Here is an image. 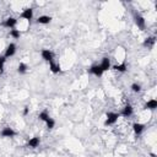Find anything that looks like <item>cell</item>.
I'll use <instances>...</instances> for the list:
<instances>
[{
  "mask_svg": "<svg viewBox=\"0 0 157 157\" xmlns=\"http://www.w3.org/2000/svg\"><path fill=\"white\" fill-rule=\"evenodd\" d=\"M119 117H120L119 113H114V112H109V113H107V115H105V120H104V126L114 125V124L118 121Z\"/></svg>",
  "mask_w": 157,
  "mask_h": 157,
  "instance_id": "cell-2",
  "label": "cell"
},
{
  "mask_svg": "<svg viewBox=\"0 0 157 157\" xmlns=\"http://www.w3.org/2000/svg\"><path fill=\"white\" fill-rule=\"evenodd\" d=\"M132 130L135 132V135H141L144 131H145V124H141V123H134L132 124Z\"/></svg>",
  "mask_w": 157,
  "mask_h": 157,
  "instance_id": "cell-13",
  "label": "cell"
},
{
  "mask_svg": "<svg viewBox=\"0 0 157 157\" xmlns=\"http://www.w3.org/2000/svg\"><path fill=\"white\" fill-rule=\"evenodd\" d=\"M16 25H17V18H15V17H12V16L7 17V18L2 22V26H4V27H6V28H10V29L15 28V27H16Z\"/></svg>",
  "mask_w": 157,
  "mask_h": 157,
  "instance_id": "cell-7",
  "label": "cell"
},
{
  "mask_svg": "<svg viewBox=\"0 0 157 157\" xmlns=\"http://www.w3.org/2000/svg\"><path fill=\"white\" fill-rule=\"evenodd\" d=\"M40 55H42V59H44L48 63H52L54 60V53L50 49H42Z\"/></svg>",
  "mask_w": 157,
  "mask_h": 157,
  "instance_id": "cell-5",
  "label": "cell"
},
{
  "mask_svg": "<svg viewBox=\"0 0 157 157\" xmlns=\"http://www.w3.org/2000/svg\"><path fill=\"white\" fill-rule=\"evenodd\" d=\"M155 43H156V37H155V36H151V37H147V38L142 42V45H144L145 48L151 49V48H153Z\"/></svg>",
  "mask_w": 157,
  "mask_h": 157,
  "instance_id": "cell-11",
  "label": "cell"
},
{
  "mask_svg": "<svg viewBox=\"0 0 157 157\" xmlns=\"http://www.w3.org/2000/svg\"><path fill=\"white\" fill-rule=\"evenodd\" d=\"M38 118H39V120H42V121H47L49 118H50V115H49V113H48V110H42L39 114H38Z\"/></svg>",
  "mask_w": 157,
  "mask_h": 157,
  "instance_id": "cell-19",
  "label": "cell"
},
{
  "mask_svg": "<svg viewBox=\"0 0 157 157\" xmlns=\"http://www.w3.org/2000/svg\"><path fill=\"white\" fill-rule=\"evenodd\" d=\"M28 113H29V107H28V105H25V107H23V112H22V114L26 117V115H28Z\"/></svg>",
  "mask_w": 157,
  "mask_h": 157,
  "instance_id": "cell-24",
  "label": "cell"
},
{
  "mask_svg": "<svg viewBox=\"0 0 157 157\" xmlns=\"http://www.w3.org/2000/svg\"><path fill=\"white\" fill-rule=\"evenodd\" d=\"M39 142H40V139H39L38 136H33V137H31V139L28 140V142H27V147L36 148V147H38Z\"/></svg>",
  "mask_w": 157,
  "mask_h": 157,
  "instance_id": "cell-15",
  "label": "cell"
},
{
  "mask_svg": "<svg viewBox=\"0 0 157 157\" xmlns=\"http://www.w3.org/2000/svg\"><path fill=\"white\" fill-rule=\"evenodd\" d=\"M49 70H50V72H52V74H59V72L61 71L60 64H58V63H54V61L49 63Z\"/></svg>",
  "mask_w": 157,
  "mask_h": 157,
  "instance_id": "cell-16",
  "label": "cell"
},
{
  "mask_svg": "<svg viewBox=\"0 0 157 157\" xmlns=\"http://www.w3.org/2000/svg\"><path fill=\"white\" fill-rule=\"evenodd\" d=\"M132 113H134V109H132L131 104H126L119 114H120L121 117H124V118H130V117L132 115Z\"/></svg>",
  "mask_w": 157,
  "mask_h": 157,
  "instance_id": "cell-9",
  "label": "cell"
},
{
  "mask_svg": "<svg viewBox=\"0 0 157 157\" xmlns=\"http://www.w3.org/2000/svg\"><path fill=\"white\" fill-rule=\"evenodd\" d=\"M99 66L102 67L103 72H104V71H108V70L112 67V64H110V59H109L108 56H104V58L102 59V61H101Z\"/></svg>",
  "mask_w": 157,
  "mask_h": 157,
  "instance_id": "cell-12",
  "label": "cell"
},
{
  "mask_svg": "<svg viewBox=\"0 0 157 157\" xmlns=\"http://www.w3.org/2000/svg\"><path fill=\"white\" fill-rule=\"evenodd\" d=\"M131 91H132L134 93H139V92L141 91V85L137 83V82H134V83L131 85Z\"/></svg>",
  "mask_w": 157,
  "mask_h": 157,
  "instance_id": "cell-22",
  "label": "cell"
},
{
  "mask_svg": "<svg viewBox=\"0 0 157 157\" xmlns=\"http://www.w3.org/2000/svg\"><path fill=\"white\" fill-rule=\"evenodd\" d=\"M17 135V131H15L10 126H5L2 128V130L0 131V136L1 137H15Z\"/></svg>",
  "mask_w": 157,
  "mask_h": 157,
  "instance_id": "cell-3",
  "label": "cell"
},
{
  "mask_svg": "<svg viewBox=\"0 0 157 157\" xmlns=\"http://www.w3.org/2000/svg\"><path fill=\"white\" fill-rule=\"evenodd\" d=\"M132 17H134V22H135L136 27H137L140 31H144V29L146 28V21H145V17H144L140 12H136V11L132 12Z\"/></svg>",
  "mask_w": 157,
  "mask_h": 157,
  "instance_id": "cell-1",
  "label": "cell"
},
{
  "mask_svg": "<svg viewBox=\"0 0 157 157\" xmlns=\"http://www.w3.org/2000/svg\"><path fill=\"white\" fill-rule=\"evenodd\" d=\"M27 70H28L27 64H25V63H20V64H18V66H17V72H18L20 75H25V74L27 72Z\"/></svg>",
  "mask_w": 157,
  "mask_h": 157,
  "instance_id": "cell-18",
  "label": "cell"
},
{
  "mask_svg": "<svg viewBox=\"0 0 157 157\" xmlns=\"http://www.w3.org/2000/svg\"><path fill=\"white\" fill-rule=\"evenodd\" d=\"M16 44L15 43H10L6 48H5V54H4V56L7 59V58H11V56H13L15 55V53H16Z\"/></svg>",
  "mask_w": 157,
  "mask_h": 157,
  "instance_id": "cell-6",
  "label": "cell"
},
{
  "mask_svg": "<svg viewBox=\"0 0 157 157\" xmlns=\"http://www.w3.org/2000/svg\"><path fill=\"white\" fill-rule=\"evenodd\" d=\"M10 36L12 38H15V39H18L21 37V31L16 29V28H12V29H10Z\"/></svg>",
  "mask_w": 157,
  "mask_h": 157,
  "instance_id": "cell-20",
  "label": "cell"
},
{
  "mask_svg": "<svg viewBox=\"0 0 157 157\" xmlns=\"http://www.w3.org/2000/svg\"><path fill=\"white\" fill-rule=\"evenodd\" d=\"M5 63H6V58L4 55H0V74H2L5 70Z\"/></svg>",
  "mask_w": 157,
  "mask_h": 157,
  "instance_id": "cell-23",
  "label": "cell"
},
{
  "mask_svg": "<svg viewBox=\"0 0 157 157\" xmlns=\"http://www.w3.org/2000/svg\"><path fill=\"white\" fill-rule=\"evenodd\" d=\"M52 16H48V15H42L37 18V23L39 25H49L52 22Z\"/></svg>",
  "mask_w": 157,
  "mask_h": 157,
  "instance_id": "cell-14",
  "label": "cell"
},
{
  "mask_svg": "<svg viewBox=\"0 0 157 157\" xmlns=\"http://www.w3.org/2000/svg\"><path fill=\"white\" fill-rule=\"evenodd\" d=\"M88 72L92 74V75H94V76H97V77H101V76L103 75V70H102V67L99 66V64H93V65H91L90 69H88Z\"/></svg>",
  "mask_w": 157,
  "mask_h": 157,
  "instance_id": "cell-4",
  "label": "cell"
},
{
  "mask_svg": "<svg viewBox=\"0 0 157 157\" xmlns=\"http://www.w3.org/2000/svg\"><path fill=\"white\" fill-rule=\"evenodd\" d=\"M150 155H151V157H156V153H153V152H151Z\"/></svg>",
  "mask_w": 157,
  "mask_h": 157,
  "instance_id": "cell-25",
  "label": "cell"
},
{
  "mask_svg": "<svg viewBox=\"0 0 157 157\" xmlns=\"http://www.w3.org/2000/svg\"><path fill=\"white\" fill-rule=\"evenodd\" d=\"M157 108V101L156 99H150V101H147L144 105H142V109H145V110H155Z\"/></svg>",
  "mask_w": 157,
  "mask_h": 157,
  "instance_id": "cell-10",
  "label": "cell"
},
{
  "mask_svg": "<svg viewBox=\"0 0 157 157\" xmlns=\"http://www.w3.org/2000/svg\"><path fill=\"white\" fill-rule=\"evenodd\" d=\"M45 125H47V129L52 130V129H54V126H55V120H54L53 118H49V119L45 121Z\"/></svg>",
  "mask_w": 157,
  "mask_h": 157,
  "instance_id": "cell-21",
  "label": "cell"
},
{
  "mask_svg": "<svg viewBox=\"0 0 157 157\" xmlns=\"http://www.w3.org/2000/svg\"><path fill=\"white\" fill-rule=\"evenodd\" d=\"M21 18L27 20V21H31V20L33 18V9H32V7L25 9V10L21 12Z\"/></svg>",
  "mask_w": 157,
  "mask_h": 157,
  "instance_id": "cell-8",
  "label": "cell"
},
{
  "mask_svg": "<svg viewBox=\"0 0 157 157\" xmlns=\"http://www.w3.org/2000/svg\"><path fill=\"white\" fill-rule=\"evenodd\" d=\"M112 69H114L118 72H125L128 70V66H126V63H120V64H117V65L112 66Z\"/></svg>",
  "mask_w": 157,
  "mask_h": 157,
  "instance_id": "cell-17",
  "label": "cell"
}]
</instances>
